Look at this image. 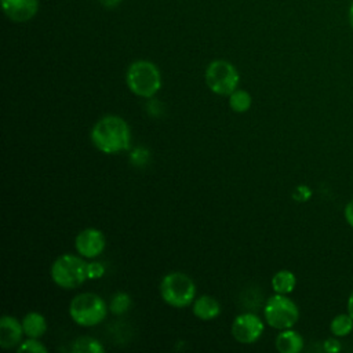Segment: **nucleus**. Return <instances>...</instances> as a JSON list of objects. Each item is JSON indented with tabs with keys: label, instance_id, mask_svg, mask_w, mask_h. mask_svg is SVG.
<instances>
[{
	"label": "nucleus",
	"instance_id": "obj_8",
	"mask_svg": "<svg viewBox=\"0 0 353 353\" xmlns=\"http://www.w3.org/2000/svg\"><path fill=\"white\" fill-rule=\"evenodd\" d=\"M263 321L252 312L239 314L232 323L233 338L244 345L254 343L259 339L263 332Z\"/></svg>",
	"mask_w": 353,
	"mask_h": 353
},
{
	"label": "nucleus",
	"instance_id": "obj_18",
	"mask_svg": "<svg viewBox=\"0 0 353 353\" xmlns=\"http://www.w3.org/2000/svg\"><path fill=\"white\" fill-rule=\"evenodd\" d=\"M103 350L102 343L92 336H80L72 343V352L74 353H102Z\"/></svg>",
	"mask_w": 353,
	"mask_h": 353
},
{
	"label": "nucleus",
	"instance_id": "obj_21",
	"mask_svg": "<svg viewBox=\"0 0 353 353\" xmlns=\"http://www.w3.org/2000/svg\"><path fill=\"white\" fill-rule=\"evenodd\" d=\"M105 274V268L101 262H90L87 263V279L95 280L101 279Z\"/></svg>",
	"mask_w": 353,
	"mask_h": 353
},
{
	"label": "nucleus",
	"instance_id": "obj_29",
	"mask_svg": "<svg viewBox=\"0 0 353 353\" xmlns=\"http://www.w3.org/2000/svg\"><path fill=\"white\" fill-rule=\"evenodd\" d=\"M352 334H353V332H352Z\"/></svg>",
	"mask_w": 353,
	"mask_h": 353
},
{
	"label": "nucleus",
	"instance_id": "obj_10",
	"mask_svg": "<svg viewBox=\"0 0 353 353\" xmlns=\"http://www.w3.org/2000/svg\"><path fill=\"white\" fill-rule=\"evenodd\" d=\"M6 17L14 22L32 19L39 10V0H0Z\"/></svg>",
	"mask_w": 353,
	"mask_h": 353
},
{
	"label": "nucleus",
	"instance_id": "obj_15",
	"mask_svg": "<svg viewBox=\"0 0 353 353\" xmlns=\"http://www.w3.org/2000/svg\"><path fill=\"white\" fill-rule=\"evenodd\" d=\"M296 285V277L291 270L283 269L273 274L272 277V288L276 294L288 295L294 291Z\"/></svg>",
	"mask_w": 353,
	"mask_h": 353
},
{
	"label": "nucleus",
	"instance_id": "obj_5",
	"mask_svg": "<svg viewBox=\"0 0 353 353\" xmlns=\"http://www.w3.org/2000/svg\"><path fill=\"white\" fill-rule=\"evenodd\" d=\"M50 274L58 287L73 290L87 280V263L80 256L63 254L52 262Z\"/></svg>",
	"mask_w": 353,
	"mask_h": 353
},
{
	"label": "nucleus",
	"instance_id": "obj_13",
	"mask_svg": "<svg viewBox=\"0 0 353 353\" xmlns=\"http://www.w3.org/2000/svg\"><path fill=\"white\" fill-rule=\"evenodd\" d=\"M221 313L219 302L210 295H201L193 301V314L200 320H212Z\"/></svg>",
	"mask_w": 353,
	"mask_h": 353
},
{
	"label": "nucleus",
	"instance_id": "obj_19",
	"mask_svg": "<svg viewBox=\"0 0 353 353\" xmlns=\"http://www.w3.org/2000/svg\"><path fill=\"white\" fill-rule=\"evenodd\" d=\"M130 306H131V296L127 292L119 291L112 296L109 303V310L113 314H123L130 309Z\"/></svg>",
	"mask_w": 353,
	"mask_h": 353
},
{
	"label": "nucleus",
	"instance_id": "obj_4",
	"mask_svg": "<svg viewBox=\"0 0 353 353\" xmlns=\"http://www.w3.org/2000/svg\"><path fill=\"white\" fill-rule=\"evenodd\" d=\"M160 295L172 307H186L194 301L196 285L193 280L182 272H171L160 281Z\"/></svg>",
	"mask_w": 353,
	"mask_h": 353
},
{
	"label": "nucleus",
	"instance_id": "obj_7",
	"mask_svg": "<svg viewBox=\"0 0 353 353\" xmlns=\"http://www.w3.org/2000/svg\"><path fill=\"white\" fill-rule=\"evenodd\" d=\"M207 87L216 95L229 97L237 90L240 76L233 63L225 59H214L208 63L204 73Z\"/></svg>",
	"mask_w": 353,
	"mask_h": 353
},
{
	"label": "nucleus",
	"instance_id": "obj_2",
	"mask_svg": "<svg viewBox=\"0 0 353 353\" xmlns=\"http://www.w3.org/2000/svg\"><path fill=\"white\" fill-rule=\"evenodd\" d=\"M125 81L132 94L142 98H152L161 87V74L153 62L138 59L128 66Z\"/></svg>",
	"mask_w": 353,
	"mask_h": 353
},
{
	"label": "nucleus",
	"instance_id": "obj_6",
	"mask_svg": "<svg viewBox=\"0 0 353 353\" xmlns=\"http://www.w3.org/2000/svg\"><path fill=\"white\" fill-rule=\"evenodd\" d=\"M265 321L276 330L292 328L299 319L298 305L288 295L276 294L270 296L263 307Z\"/></svg>",
	"mask_w": 353,
	"mask_h": 353
},
{
	"label": "nucleus",
	"instance_id": "obj_17",
	"mask_svg": "<svg viewBox=\"0 0 353 353\" xmlns=\"http://www.w3.org/2000/svg\"><path fill=\"white\" fill-rule=\"evenodd\" d=\"M252 105V98L245 90H234L229 95V106L236 113L247 112Z\"/></svg>",
	"mask_w": 353,
	"mask_h": 353
},
{
	"label": "nucleus",
	"instance_id": "obj_24",
	"mask_svg": "<svg viewBox=\"0 0 353 353\" xmlns=\"http://www.w3.org/2000/svg\"><path fill=\"white\" fill-rule=\"evenodd\" d=\"M310 196H312V192L307 186H298L294 192V199L299 200V201H306V200H309Z\"/></svg>",
	"mask_w": 353,
	"mask_h": 353
},
{
	"label": "nucleus",
	"instance_id": "obj_16",
	"mask_svg": "<svg viewBox=\"0 0 353 353\" xmlns=\"http://www.w3.org/2000/svg\"><path fill=\"white\" fill-rule=\"evenodd\" d=\"M330 331L336 338L347 336L353 332V317L347 312L336 314L330 323Z\"/></svg>",
	"mask_w": 353,
	"mask_h": 353
},
{
	"label": "nucleus",
	"instance_id": "obj_12",
	"mask_svg": "<svg viewBox=\"0 0 353 353\" xmlns=\"http://www.w3.org/2000/svg\"><path fill=\"white\" fill-rule=\"evenodd\" d=\"M274 345L280 353H299L303 349V338L298 331L287 328L277 334Z\"/></svg>",
	"mask_w": 353,
	"mask_h": 353
},
{
	"label": "nucleus",
	"instance_id": "obj_1",
	"mask_svg": "<svg viewBox=\"0 0 353 353\" xmlns=\"http://www.w3.org/2000/svg\"><path fill=\"white\" fill-rule=\"evenodd\" d=\"M91 141L103 153H119L130 148L131 132L127 121L116 114L99 119L91 130Z\"/></svg>",
	"mask_w": 353,
	"mask_h": 353
},
{
	"label": "nucleus",
	"instance_id": "obj_11",
	"mask_svg": "<svg viewBox=\"0 0 353 353\" xmlns=\"http://www.w3.org/2000/svg\"><path fill=\"white\" fill-rule=\"evenodd\" d=\"M22 335H25L22 321L14 316L4 314L0 320V346L3 349H12L19 346L22 342Z\"/></svg>",
	"mask_w": 353,
	"mask_h": 353
},
{
	"label": "nucleus",
	"instance_id": "obj_26",
	"mask_svg": "<svg viewBox=\"0 0 353 353\" xmlns=\"http://www.w3.org/2000/svg\"><path fill=\"white\" fill-rule=\"evenodd\" d=\"M346 312L353 317V290L347 296V302H346Z\"/></svg>",
	"mask_w": 353,
	"mask_h": 353
},
{
	"label": "nucleus",
	"instance_id": "obj_23",
	"mask_svg": "<svg viewBox=\"0 0 353 353\" xmlns=\"http://www.w3.org/2000/svg\"><path fill=\"white\" fill-rule=\"evenodd\" d=\"M341 349H342V345H341V342L338 341L336 336L332 335V338H328V339L324 341V350L325 352L338 353V352H341Z\"/></svg>",
	"mask_w": 353,
	"mask_h": 353
},
{
	"label": "nucleus",
	"instance_id": "obj_22",
	"mask_svg": "<svg viewBox=\"0 0 353 353\" xmlns=\"http://www.w3.org/2000/svg\"><path fill=\"white\" fill-rule=\"evenodd\" d=\"M148 159H149V153H148L145 149H142V148L134 149V152H132L131 156H130L131 163L135 164L137 167L145 165V164L148 163Z\"/></svg>",
	"mask_w": 353,
	"mask_h": 353
},
{
	"label": "nucleus",
	"instance_id": "obj_27",
	"mask_svg": "<svg viewBox=\"0 0 353 353\" xmlns=\"http://www.w3.org/2000/svg\"><path fill=\"white\" fill-rule=\"evenodd\" d=\"M106 8H114V7H117L119 4H120V1L121 0H99Z\"/></svg>",
	"mask_w": 353,
	"mask_h": 353
},
{
	"label": "nucleus",
	"instance_id": "obj_9",
	"mask_svg": "<svg viewBox=\"0 0 353 353\" xmlns=\"http://www.w3.org/2000/svg\"><path fill=\"white\" fill-rule=\"evenodd\" d=\"M74 247L83 258L94 259L101 255L105 248V236L95 228L83 229L74 239Z\"/></svg>",
	"mask_w": 353,
	"mask_h": 353
},
{
	"label": "nucleus",
	"instance_id": "obj_20",
	"mask_svg": "<svg viewBox=\"0 0 353 353\" xmlns=\"http://www.w3.org/2000/svg\"><path fill=\"white\" fill-rule=\"evenodd\" d=\"M18 352H33V353H46L47 347L37 339V338H29L26 341H22L18 346Z\"/></svg>",
	"mask_w": 353,
	"mask_h": 353
},
{
	"label": "nucleus",
	"instance_id": "obj_3",
	"mask_svg": "<svg viewBox=\"0 0 353 353\" xmlns=\"http://www.w3.org/2000/svg\"><path fill=\"white\" fill-rule=\"evenodd\" d=\"M108 310L109 306L106 302L94 292L77 294L69 305L72 320L81 327H94L102 323Z\"/></svg>",
	"mask_w": 353,
	"mask_h": 353
},
{
	"label": "nucleus",
	"instance_id": "obj_25",
	"mask_svg": "<svg viewBox=\"0 0 353 353\" xmlns=\"http://www.w3.org/2000/svg\"><path fill=\"white\" fill-rule=\"evenodd\" d=\"M343 216H345V221L346 223L353 228V199L349 200L343 208Z\"/></svg>",
	"mask_w": 353,
	"mask_h": 353
},
{
	"label": "nucleus",
	"instance_id": "obj_28",
	"mask_svg": "<svg viewBox=\"0 0 353 353\" xmlns=\"http://www.w3.org/2000/svg\"><path fill=\"white\" fill-rule=\"evenodd\" d=\"M347 21H349L350 28L353 29V1H352L350 7H349V11H347Z\"/></svg>",
	"mask_w": 353,
	"mask_h": 353
},
{
	"label": "nucleus",
	"instance_id": "obj_14",
	"mask_svg": "<svg viewBox=\"0 0 353 353\" xmlns=\"http://www.w3.org/2000/svg\"><path fill=\"white\" fill-rule=\"evenodd\" d=\"M22 327L23 332L28 338H40L46 334L47 323L46 317L39 312H29L22 319Z\"/></svg>",
	"mask_w": 353,
	"mask_h": 353
}]
</instances>
